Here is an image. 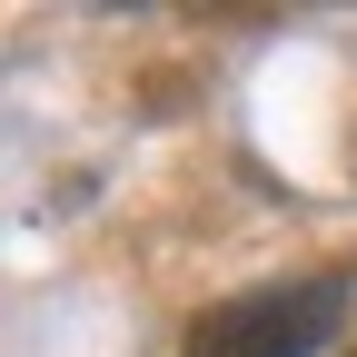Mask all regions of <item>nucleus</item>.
Masks as SVG:
<instances>
[{
  "instance_id": "nucleus-2",
  "label": "nucleus",
  "mask_w": 357,
  "mask_h": 357,
  "mask_svg": "<svg viewBox=\"0 0 357 357\" xmlns=\"http://www.w3.org/2000/svg\"><path fill=\"white\" fill-rule=\"evenodd\" d=\"M347 357H357V347H347Z\"/></svg>"
},
{
  "instance_id": "nucleus-1",
  "label": "nucleus",
  "mask_w": 357,
  "mask_h": 357,
  "mask_svg": "<svg viewBox=\"0 0 357 357\" xmlns=\"http://www.w3.org/2000/svg\"><path fill=\"white\" fill-rule=\"evenodd\" d=\"M347 268H307V278L278 288H248V298H218L189 318V357H318L347 328Z\"/></svg>"
}]
</instances>
